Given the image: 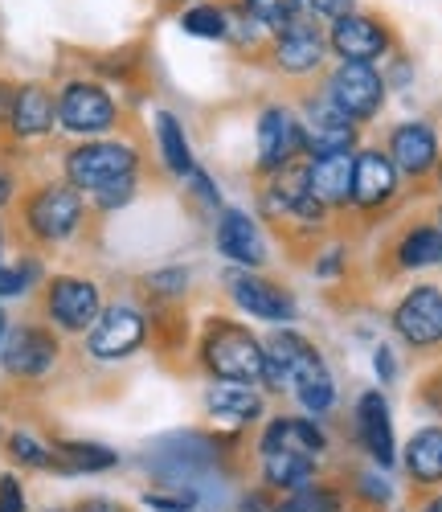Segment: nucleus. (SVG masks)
<instances>
[{
  "mask_svg": "<svg viewBox=\"0 0 442 512\" xmlns=\"http://www.w3.org/2000/svg\"><path fill=\"white\" fill-rule=\"evenodd\" d=\"M66 168V185H74L78 193H99L123 177H136V168H140V152L136 144H127V140H82L78 148L66 152L62 160Z\"/></svg>",
  "mask_w": 442,
  "mask_h": 512,
  "instance_id": "obj_1",
  "label": "nucleus"
},
{
  "mask_svg": "<svg viewBox=\"0 0 442 512\" xmlns=\"http://www.w3.org/2000/svg\"><path fill=\"white\" fill-rule=\"evenodd\" d=\"M201 361L217 381H238V386H254L262 381V345L230 320H213L201 336Z\"/></svg>",
  "mask_w": 442,
  "mask_h": 512,
  "instance_id": "obj_2",
  "label": "nucleus"
},
{
  "mask_svg": "<svg viewBox=\"0 0 442 512\" xmlns=\"http://www.w3.org/2000/svg\"><path fill=\"white\" fill-rule=\"evenodd\" d=\"M119 123V107L107 87L91 78H70L58 91V127H66L70 136L82 140H103L111 127Z\"/></svg>",
  "mask_w": 442,
  "mask_h": 512,
  "instance_id": "obj_3",
  "label": "nucleus"
},
{
  "mask_svg": "<svg viewBox=\"0 0 442 512\" xmlns=\"http://www.w3.org/2000/svg\"><path fill=\"white\" fill-rule=\"evenodd\" d=\"M82 218H86L82 193L74 185H66V181L41 185L25 201V230L37 242H66L82 226Z\"/></svg>",
  "mask_w": 442,
  "mask_h": 512,
  "instance_id": "obj_4",
  "label": "nucleus"
},
{
  "mask_svg": "<svg viewBox=\"0 0 442 512\" xmlns=\"http://www.w3.org/2000/svg\"><path fill=\"white\" fill-rule=\"evenodd\" d=\"M148 340V316L136 304H107L86 332V353L95 361H123L140 353Z\"/></svg>",
  "mask_w": 442,
  "mask_h": 512,
  "instance_id": "obj_5",
  "label": "nucleus"
},
{
  "mask_svg": "<svg viewBox=\"0 0 442 512\" xmlns=\"http://www.w3.org/2000/svg\"><path fill=\"white\" fill-rule=\"evenodd\" d=\"M328 103L348 123H369L385 103V78L377 74V66L340 62L332 70V78H328Z\"/></svg>",
  "mask_w": 442,
  "mask_h": 512,
  "instance_id": "obj_6",
  "label": "nucleus"
},
{
  "mask_svg": "<svg viewBox=\"0 0 442 512\" xmlns=\"http://www.w3.org/2000/svg\"><path fill=\"white\" fill-rule=\"evenodd\" d=\"M103 312L99 283L86 275H54L46 283V316L62 332H91Z\"/></svg>",
  "mask_w": 442,
  "mask_h": 512,
  "instance_id": "obj_7",
  "label": "nucleus"
},
{
  "mask_svg": "<svg viewBox=\"0 0 442 512\" xmlns=\"http://www.w3.org/2000/svg\"><path fill=\"white\" fill-rule=\"evenodd\" d=\"M328 369L324 357L312 349V340H303L299 332H275L262 345V381L271 390H295L303 377H312Z\"/></svg>",
  "mask_w": 442,
  "mask_h": 512,
  "instance_id": "obj_8",
  "label": "nucleus"
},
{
  "mask_svg": "<svg viewBox=\"0 0 442 512\" xmlns=\"http://www.w3.org/2000/svg\"><path fill=\"white\" fill-rule=\"evenodd\" d=\"M58 349H62L58 336L46 324H17V328H9L5 345H0V365H5L9 377L37 381L54 369Z\"/></svg>",
  "mask_w": 442,
  "mask_h": 512,
  "instance_id": "obj_9",
  "label": "nucleus"
},
{
  "mask_svg": "<svg viewBox=\"0 0 442 512\" xmlns=\"http://www.w3.org/2000/svg\"><path fill=\"white\" fill-rule=\"evenodd\" d=\"M307 152L303 119L291 107H267L258 115V168L262 173H279L291 160Z\"/></svg>",
  "mask_w": 442,
  "mask_h": 512,
  "instance_id": "obj_10",
  "label": "nucleus"
},
{
  "mask_svg": "<svg viewBox=\"0 0 442 512\" xmlns=\"http://www.w3.org/2000/svg\"><path fill=\"white\" fill-rule=\"evenodd\" d=\"M328 46L340 62H365L373 66L377 58L389 54L393 46V37L389 29L377 21V17H365V13H344L340 21H332L328 29Z\"/></svg>",
  "mask_w": 442,
  "mask_h": 512,
  "instance_id": "obj_11",
  "label": "nucleus"
},
{
  "mask_svg": "<svg viewBox=\"0 0 442 512\" xmlns=\"http://www.w3.org/2000/svg\"><path fill=\"white\" fill-rule=\"evenodd\" d=\"M275 66L283 74H312L320 62H324V50H328V37L324 29L312 21V17H291L283 29H275Z\"/></svg>",
  "mask_w": 442,
  "mask_h": 512,
  "instance_id": "obj_12",
  "label": "nucleus"
},
{
  "mask_svg": "<svg viewBox=\"0 0 442 512\" xmlns=\"http://www.w3.org/2000/svg\"><path fill=\"white\" fill-rule=\"evenodd\" d=\"M397 336L414 349H430L442 340V291L438 287H414L402 304L393 308Z\"/></svg>",
  "mask_w": 442,
  "mask_h": 512,
  "instance_id": "obj_13",
  "label": "nucleus"
},
{
  "mask_svg": "<svg viewBox=\"0 0 442 512\" xmlns=\"http://www.w3.org/2000/svg\"><path fill=\"white\" fill-rule=\"evenodd\" d=\"M230 295H234V304L254 320H267V324L295 320V300L291 295L283 287H275L271 279L254 275V271H234L230 275Z\"/></svg>",
  "mask_w": 442,
  "mask_h": 512,
  "instance_id": "obj_14",
  "label": "nucleus"
},
{
  "mask_svg": "<svg viewBox=\"0 0 442 512\" xmlns=\"http://www.w3.org/2000/svg\"><path fill=\"white\" fill-rule=\"evenodd\" d=\"M213 238H217V250L226 254L230 263L246 267V271H254V267H262V263L271 259V254H267V238H262V230L254 226V218H250V213H242V209H221Z\"/></svg>",
  "mask_w": 442,
  "mask_h": 512,
  "instance_id": "obj_15",
  "label": "nucleus"
},
{
  "mask_svg": "<svg viewBox=\"0 0 442 512\" xmlns=\"http://www.w3.org/2000/svg\"><path fill=\"white\" fill-rule=\"evenodd\" d=\"M397 173H406V177H426L430 168L438 164V136H434V127L422 123V119H410L402 127H393V136H389V152Z\"/></svg>",
  "mask_w": 442,
  "mask_h": 512,
  "instance_id": "obj_16",
  "label": "nucleus"
},
{
  "mask_svg": "<svg viewBox=\"0 0 442 512\" xmlns=\"http://www.w3.org/2000/svg\"><path fill=\"white\" fill-rule=\"evenodd\" d=\"M303 132H307V156L352 152V144H357V123H348L328 99H320V103L312 99V103H307Z\"/></svg>",
  "mask_w": 442,
  "mask_h": 512,
  "instance_id": "obj_17",
  "label": "nucleus"
},
{
  "mask_svg": "<svg viewBox=\"0 0 442 512\" xmlns=\"http://www.w3.org/2000/svg\"><path fill=\"white\" fill-rule=\"evenodd\" d=\"M397 193V168L385 152L365 148L352 156V205L377 209Z\"/></svg>",
  "mask_w": 442,
  "mask_h": 512,
  "instance_id": "obj_18",
  "label": "nucleus"
},
{
  "mask_svg": "<svg viewBox=\"0 0 442 512\" xmlns=\"http://www.w3.org/2000/svg\"><path fill=\"white\" fill-rule=\"evenodd\" d=\"M9 127H13V136H21V140L50 136L58 127V99L50 95V87H41V82H25V87H17Z\"/></svg>",
  "mask_w": 442,
  "mask_h": 512,
  "instance_id": "obj_19",
  "label": "nucleus"
},
{
  "mask_svg": "<svg viewBox=\"0 0 442 512\" xmlns=\"http://www.w3.org/2000/svg\"><path fill=\"white\" fill-rule=\"evenodd\" d=\"M357 435L365 443V451L381 463V467H393L397 459V443H393V418H389V402L369 390L357 398Z\"/></svg>",
  "mask_w": 442,
  "mask_h": 512,
  "instance_id": "obj_20",
  "label": "nucleus"
},
{
  "mask_svg": "<svg viewBox=\"0 0 442 512\" xmlns=\"http://www.w3.org/2000/svg\"><path fill=\"white\" fill-rule=\"evenodd\" d=\"M307 189L312 197L328 205H348L352 201V152H332V156H307Z\"/></svg>",
  "mask_w": 442,
  "mask_h": 512,
  "instance_id": "obj_21",
  "label": "nucleus"
},
{
  "mask_svg": "<svg viewBox=\"0 0 442 512\" xmlns=\"http://www.w3.org/2000/svg\"><path fill=\"white\" fill-rule=\"evenodd\" d=\"M324 447H328L324 431L307 418H275L267 431H262V443H258V451H295L307 459H320Z\"/></svg>",
  "mask_w": 442,
  "mask_h": 512,
  "instance_id": "obj_22",
  "label": "nucleus"
},
{
  "mask_svg": "<svg viewBox=\"0 0 442 512\" xmlns=\"http://www.w3.org/2000/svg\"><path fill=\"white\" fill-rule=\"evenodd\" d=\"M156 148H160V160L172 177H193L197 164H193V144L185 136L181 119H176L172 111H156Z\"/></svg>",
  "mask_w": 442,
  "mask_h": 512,
  "instance_id": "obj_23",
  "label": "nucleus"
},
{
  "mask_svg": "<svg viewBox=\"0 0 442 512\" xmlns=\"http://www.w3.org/2000/svg\"><path fill=\"white\" fill-rule=\"evenodd\" d=\"M205 410L221 422H254L262 418V398L250 390V386H238V381H217V386H209L205 394Z\"/></svg>",
  "mask_w": 442,
  "mask_h": 512,
  "instance_id": "obj_24",
  "label": "nucleus"
},
{
  "mask_svg": "<svg viewBox=\"0 0 442 512\" xmlns=\"http://www.w3.org/2000/svg\"><path fill=\"white\" fill-rule=\"evenodd\" d=\"M262 476H267L271 488H283L295 496L316 484V459L295 451H262Z\"/></svg>",
  "mask_w": 442,
  "mask_h": 512,
  "instance_id": "obj_25",
  "label": "nucleus"
},
{
  "mask_svg": "<svg viewBox=\"0 0 442 512\" xmlns=\"http://www.w3.org/2000/svg\"><path fill=\"white\" fill-rule=\"evenodd\" d=\"M119 455L103 443H54V472L62 476H91L115 467Z\"/></svg>",
  "mask_w": 442,
  "mask_h": 512,
  "instance_id": "obj_26",
  "label": "nucleus"
},
{
  "mask_svg": "<svg viewBox=\"0 0 442 512\" xmlns=\"http://www.w3.org/2000/svg\"><path fill=\"white\" fill-rule=\"evenodd\" d=\"M406 472L418 484H442V426H422L406 447Z\"/></svg>",
  "mask_w": 442,
  "mask_h": 512,
  "instance_id": "obj_27",
  "label": "nucleus"
},
{
  "mask_svg": "<svg viewBox=\"0 0 442 512\" xmlns=\"http://www.w3.org/2000/svg\"><path fill=\"white\" fill-rule=\"evenodd\" d=\"M397 263H402L406 271H422V267H434L442 263V234L434 226H418L402 238V246H397Z\"/></svg>",
  "mask_w": 442,
  "mask_h": 512,
  "instance_id": "obj_28",
  "label": "nucleus"
},
{
  "mask_svg": "<svg viewBox=\"0 0 442 512\" xmlns=\"http://www.w3.org/2000/svg\"><path fill=\"white\" fill-rule=\"evenodd\" d=\"M181 29L193 33V37H205V41H221V37H230L234 17L221 5H189L181 13Z\"/></svg>",
  "mask_w": 442,
  "mask_h": 512,
  "instance_id": "obj_29",
  "label": "nucleus"
},
{
  "mask_svg": "<svg viewBox=\"0 0 442 512\" xmlns=\"http://www.w3.org/2000/svg\"><path fill=\"white\" fill-rule=\"evenodd\" d=\"M291 394L299 398V406H303L307 414H328V410H332V402H336L332 373H328V369H320V373H312V377H303Z\"/></svg>",
  "mask_w": 442,
  "mask_h": 512,
  "instance_id": "obj_30",
  "label": "nucleus"
},
{
  "mask_svg": "<svg viewBox=\"0 0 442 512\" xmlns=\"http://www.w3.org/2000/svg\"><path fill=\"white\" fill-rule=\"evenodd\" d=\"M33 283H41V263L21 259V263H0V300H17Z\"/></svg>",
  "mask_w": 442,
  "mask_h": 512,
  "instance_id": "obj_31",
  "label": "nucleus"
},
{
  "mask_svg": "<svg viewBox=\"0 0 442 512\" xmlns=\"http://www.w3.org/2000/svg\"><path fill=\"white\" fill-rule=\"evenodd\" d=\"M9 455L25 467H54V447L50 443H41L37 435L29 431H13L9 435Z\"/></svg>",
  "mask_w": 442,
  "mask_h": 512,
  "instance_id": "obj_32",
  "label": "nucleus"
},
{
  "mask_svg": "<svg viewBox=\"0 0 442 512\" xmlns=\"http://www.w3.org/2000/svg\"><path fill=\"white\" fill-rule=\"evenodd\" d=\"M242 9H246L250 21H258V25L283 29V25L299 13V0H242Z\"/></svg>",
  "mask_w": 442,
  "mask_h": 512,
  "instance_id": "obj_33",
  "label": "nucleus"
},
{
  "mask_svg": "<svg viewBox=\"0 0 442 512\" xmlns=\"http://www.w3.org/2000/svg\"><path fill=\"white\" fill-rule=\"evenodd\" d=\"M279 512H340V492L324 488V484H312L295 492L287 504H279Z\"/></svg>",
  "mask_w": 442,
  "mask_h": 512,
  "instance_id": "obj_34",
  "label": "nucleus"
},
{
  "mask_svg": "<svg viewBox=\"0 0 442 512\" xmlns=\"http://www.w3.org/2000/svg\"><path fill=\"white\" fill-rule=\"evenodd\" d=\"M144 287L156 295V300H176V295L189 291V271L185 267H160L144 279Z\"/></svg>",
  "mask_w": 442,
  "mask_h": 512,
  "instance_id": "obj_35",
  "label": "nucleus"
},
{
  "mask_svg": "<svg viewBox=\"0 0 442 512\" xmlns=\"http://www.w3.org/2000/svg\"><path fill=\"white\" fill-rule=\"evenodd\" d=\"M144 504L156 508V512H193L197 508V492H148Z\"/></svg>",
  "mask_w": 442,
  "mask_h": 512,
  "instance_id": "obj_36",
  "label": "nucleus"
},
{
  "mask_svg": "<svg viewBox=\"0 0 442 512\" xmlns=\"http://www.w3.org/2000/svg\"><path fill=\"white\" fill-rule=\"evenodd\" d=\"M91 197H95L99 209H123L131 197H136V177H123V181H115V185H107V189H99Z\"/></svg>",
  "mask_w": 442,
  "mask_h": 512,
  "instance_id": "obj_37",
  "label": "nucleus"
},
{
  "mask_svg": "<svg viewBox=\"0 0 442 512\" xmlns=\"http://www.w3.org/2000/svg\"><path fill=\"white\" fill-rule=\"evenodd\" d=\"M357 0H299V9H307V17H320V21H340L344 13H352Z\"/></svg>",
  "mask_w": 442,
  "mask_h": 512,
  "instance_id": "obj_38",
  "label": "nucleus"
},
{
  "mask_svg": "<svg viewBox=\"0 0 442 512\" xmlns=\"http://www.w3.org/2000/svg\"><path fill=\"white\" fill-rule=\"evenodd\" d=\"M0 512H25V488L17 476H0Z\"/></svg>",
  "mask_w": 442,
  "mask_h": 512,
  "instance_id": "obj_39",
  "label": "nucleus"
},
{
  "mask_svg": "<svg viewBox=\"0 0 442 512\" xmlns=\"http://www.w3.org/2000/svg\"><path fill=\"white\" fill-rule=\"evenodd\" d=\"M373 369H377L381 381H393V377H397V357H393L389 345H377V353H373Z\"/></svg>",
  "mask_w": 442,
  "mask_h": 512,
  "instance_id": "obj_40",
  "label": "nucleus"
},
{
  "mask_svg": "<svg viewBox=\"0 0 442 512\" xmlns=\"http://www.w3.org/2000/svg\"><path fill=\"white\" fill-rule=\"evenodd\" d=\"M238 512H279V504L267 496V492H246L238 500Z\"/></svg>",
  "mask_w": 442,
  "mask_h": 512,
  "instance_id": "obj_41",
  "label": "nucleus"
},
{
  "mask_svg": "<svg viewBox=\"0 0 442 512\" xmlns=\"http://www.w3.org/2000/svg\"><path fill=\"white\" fill-rule=\"evenodd\" d=\"M357 484H361V492H365V496H369V500H377V504H381V500H389V496H393V488H389V484H385V480H381V476H361V480H357Z\"/></svg>",
  "mask_w": 442,
  "mask_h": 512,
  "instance_id": "obj_42",
  "label": "nucleus"
},
{
  "mask_svg": "<svg viewBox=\"0 0 442 512\" xmlns=\"http://www.w3.org/2000/svg\"><path fill=\"white\" fill-rule=\"evenodd\" d=\"M340 259H344V250H340V246H328V254H324V259H320V263H316V275L332 279V275L340 271Z\"/></svg>",
  "mask_w": 442,
  "mask_h": 512,
  "instance_id": "obj_43",
  "label": "nucleus"
},
{
  "mask_svg": "<svg viewBox=\"0 0 442 512\" xmlns=\"http://www.w3.org/2000/svg\"><path fill=\"white\" fill-rule=\"evenodd\" d=\"M13 193H17V177H13V168L0 164V205H9V201H13Z\"/></svg>",
  "mask_w": 442,
  "mask_h": 512,
  "instance_id": "obj_44",
  "label": "nucleus"
},
{
  "mask_svg": "<svg viewBox=\"0 0 442 512\" xmlns=\"http://www.w3.org/2000/svg\"><path fill=\"white\" fill-rule=\"evenodd\" d=\"M74 512H119V504H111V500H86Z\"/></svg>",
  "mask_w": 442,
  "mask_h": 512,
  "instance_id": "obj_45",
  "label": "nucleus"
},
{
  "mask_svg": "<svg viewBox=\"0 0 442 512\" xmlns=\"http://www.w3.org/2000/svg\"><path fill=\"white\" fill-rule=\"evenodd\" d=\"M5 336H9V316H5V308H0V345H5Z\"/></svg>",
  "mask_w": 442,
  "mask_h": 512,
  "instance_id": "obj_46",
  "label": "nucleus"
},
{
  "mask_svg": "<svg viewBox=\"0 0 442 512\" xmlns=\"http://www.w3.org/2000/svg\"><path fill=\"white\" fill-rule=\"evenodd\" d=\"M426 512H442V496H438V500H430V504H426Z\"/></svg>",
  "mask_w": 442,
  "mask_h": 512,
  "instance_id": "obj_47",
  "label": "nucleus"
},
{
  "mask_svg": "<svg viewBox=\"0 0 442 512\" xmlns=\"http://www.w3.org/2000/svg\"><path fill=\"white\" fill-rule=\"evenodd\" d=\"M0 250H5V230H0Z\"/></svg>",
  "mask_w": 442,
  "mask_h": 512,
  "instance_id": "obj_48",
  "label": "nucleus"
},
{
  "mask_svg": "<svg viewBox=\"0 0 442 512\" xmlns=\"http://www.w3.org/2000/svg\"><path fill=\"white\" fill-rule=\"evenodd\" d=\"M438 234H442V209H438Z\"/></svg>",
  "mask_w": 442,
  "mask_h": 512,
  "instance_id": "obj_49",
  "label": "nucleus"
},
{
  "mask_svg": "<svg viewBox=\"0 0 442 512\" xmlns=\"http://www.w3.org/2000/svg\"><path fill=\"white\" fill-rule=\"evenodd\" d=\"M50 512H62V508H50Z\"/></svg>",
  "mask_w": 442,
  "mask_h": 512,
  "instance_id": "obj_50",
  "label": "nucleus"
}]
</instances>
